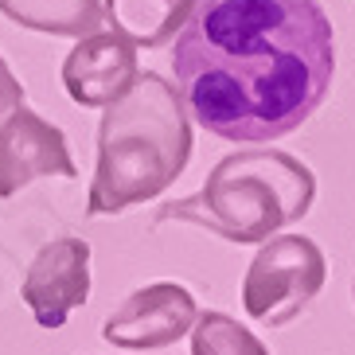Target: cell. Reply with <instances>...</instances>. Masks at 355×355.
I'll return each mask as SVG.
<instances>
[{
    "mask_svg": "<svg viewBox=\"0 0 355 355\" xmlns=\"http://www.w3.org/2000/svg\"><path fill=\"white\" fill-rule=\"evenodd\" d=\"M43 176L74 180L78 168H74L67 133L24 102L0 117V199H12Z\"/></svg>",
    "mask_w": 355,
    "mask_h": 355,
    "instance_id": "cell-6",
    "label": "cell"
},
{
    "mask_svg": "<svg viewBox=\"0 0 355 355\" xmlns=\"http://www.w3.org/2000/svg\"><path fill=\"white\" fill-rule=\"evenodd\" d=\"M0 16L43 35H83L105 24L102 0H0Z\"/></svg>",
    "mask_w": 355,
    "mask_h": 355,
    "instance_id": "cell-10",
    "label": "cell"
},
{
    "mask_svg": "<svg viewBox=\"0 0 355 355\" xmlns=\"http://www.w3.org/2000/svg\"><path fill=\"white\" fill-rule=\"evenodd\" d=\"M324 277L328 261L313 239L304 234L266 239L242 277V309L250 313V320L282 328L320 297Z\"/></svg>",
    "mask_w": 355,
    "mask_h": 355,
    "instance_id": "cell-4",
    "label": "cell"
},
{
    "mask_svg": "<svg viewBox=\"0 0 355 355\" xmlns=\"http://www.w3.org/2000/svg\"><path fill=\"white\" fill-rule=\"evenodd\" d=\"M176 94L223 141H277L320 110L336 32L320 0H199L172 35Z\"/></svg>",
    "mask_w": 355,
    "mask_h": 355,
    "instance_id": "cell-1",
    "label": "cell"
},
{
    "mask_svg": "<svg viewBox=\"0 0 355 355\" xmlns=\"http://www.w3.org/2000/svg\"><path fill=\"white\" fill-rule=\"evenodd\" d=\"M199 304L184 285L157 282L133 289L102 324V340L121 352H160L191 332Z\"/></svg>",
    "mask_w": 355,
    "mask_h": 355,
    "instance_id": "cell-5",
    "label": "cell"
},
{
    "mask_svg": "<svg viewBox=\"0 0 355 355\" xmlns=\"http://www.w3.org/2000/svg\"><path fill=\"white\" fill-rule=\"evenodd\" d=\"M316 199L313 168L285 148H242L207 172L196 196L164 203L157 223H196L227 242H266L309 215Z\"/></svg>",
    "mask_w": 355,
    "mask_h": 355,
    "instance_id": "cell-3",
    "label": "cell"
},
{
    "mask_svg": "<svg viewBox=\"0 0 355 355\" xmlns=\"http://www.w3.org/2000/svg\"><path fill=\"white\" fill-rule=\"evenodd\" d=\"M28 102V90H24V83L12 74V67L0 59V117L8 114V110H16V105Z\"/></svg>",
    "mask_w": 355,
    "mask_h": 355,
    "instance_id": "cell-12",
    "label": "cell"
},
{
    "mask_svg": "<svg viewBox=\"0 0 355 355\" xmlns=\"http://www.w3.org/2000/svg\"><path fill=\"white\" fill-rule=\"evenodd\" d=\"M191 355H270V347L234 316L199 313L191 324Z\"/></svg>",
    "mask_w": 355,
    "mask_h": 355,
    "instance_id": "cell-11",
    "label": "cell"
},
{
    "mask_svg": "<svg viewBox=\"0 0 355 355\" xmlns=\"http://www.w3.org/2000/svg\"><path fill=\"white\" fill-rule=\"evenodd\" d=\"M24 304L32 309L40 328H63L74 309L90 297V242L78 234H63L40 246L24 273Z\"/></svg>",
    "mask_w": 355,
    "mask_h": 355,
    "instance_id": "cell-7",
    "label": "cell"
},
{
    "mask_svg": "<svg viewBox=\"0 0 355 355\" xmlns=\"http://www.w3.org/2000/svg\"><path fill=\"white\" fill-rule=\"evenodd\" d=\"M196 4L199 0H105L102 12L114 32L153 51V47L172 43V35L180 32V24L188 20Z\"/></svg>",
    "mask_w": 355,
    "mask_h": 355,
    "instance_id": "cell-9",
    "label": "cell"
},
{
    "mask_svg": "<svg viewBox=\"0 0 355 355\" xmlns=\"http://www.w3.org/2000/svg\"><path fill=\"white\" fill-rule=\"evenodd\" d=\"M191 160V117L176 86L137 71L129 90L102 110L98 164L86 215H121L164 196Z\"/></svg>",
    "mask_w": 355,
    "mask_h": 355,
    "instance_id": "cell-2",
    "label": "cell"
},
{
    "mask_svg": "<svg viewBox=\"0 0 355 355\" xmlns=\"http://www.w3.org/2000/svg\"><path fill=\"white\" fill-rule=\"evenodd\" d=\"M137 78V43L125 40L121 32H90L71 47L63 63V86L71 102L86 110H105L121 98L129 83Z\"/></svg>",
    "mask_w": 355,
    "mask_h": 355,
    "instance_id": "cell-8",
    "label": "cell"
}]
</instances>
